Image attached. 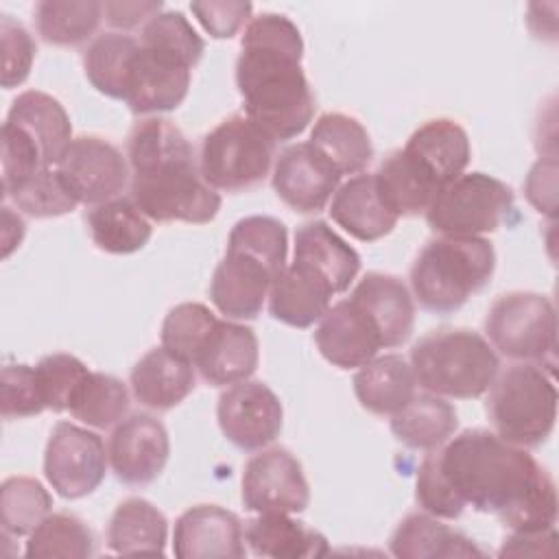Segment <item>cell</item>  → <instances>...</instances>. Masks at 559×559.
<instances>
[{
    "label": "cell",
    "mask_w": 559,
    "mask_h": 559,
    "mask_svg": "<svg viewBox=\"0 0 559 559\" xmlns=\"http://www.w3.org/2000/svg\"><path fill=\"white\" fill-rule=\"evenodd\" d=\"M430 452L463 509L472 507L496 515L511 531L555 526V480L526 448L513 445L491 430L467 428Z\"/></svg>",
    "instance_id": "1"
},
{
    "label": "cell",
    "mask_w": 559,
    "mask_h": 559,
    "mask_svg": "<svg viewBox=\"0 0 559 559\" xmlns=\"http://www.w3.org/2000/svg\"><path fill=\"white\" fill-rule=\"evenodd\" d=\"M301 57V33L286 15L262 13L249 20L240 39L236 85L245 116L275 142L306 131L317 109Z\"/></svg>",
    "instance_id": "2"
},
{
    "label": "cell",
    "mask_w": 559,
    "mask_h": 559,
    "mask_svg": "<svg viewBox=\"0 0 559 559\" xmlns=\"http://www.w3.org/2000/svg\"><path fill=\"white\" fill-rule=\"evenodd\" d=\"M131 201L157 223H210L221 210V194L201 177L194 148L168 118H144L127 140Z\"/></svg>",
    "instance_id": "3"
},
{
    "label": "cell",
    "mask_w": 559,
    "mask_h": 559,
    "mask_svg": "<svg viewBox=\"0 0 559 559\" xmlns=\"http://www.w3.org/2000/svg\"><path fill=\"white\" fill-rule=\"evenodd\" d=\"M472 148L465 129L450 118L424 122L373 173L384 205L400 216L426 214L437 192L463 175Z\"/></svg>",
    "instance_id": "4"
},
{
    "label": "cell",
    "mask_w": 559,
    "mask_h": 559,
    "mask_svg": "<svg viewBox=\"0 0 559 559\" xmlns=\"http://www.w3.org/2000/svg\"><path fill=\"white\" fill-rule=\"evenodd\" d=\"M288 231L273 216H245L227 238L210 282L212 304L229 319H255L273 282L286 269Z\"/></svg>",
    "instance_id": "5"
},
{
    "label": "cell",
    "mask_w": 559,
    "mask_h": 559,
    "mask_svg": "<svg viewBox=\"0 0 559 559\" xmlns=\"http://www.w3.org/2000/svg\"><path fill=\"white\" fill-rule=\"evenodd\" d=\"M124 103L138 116L177 109L188 96L192 68L205 41L181 11H162L140 33Z\"/></svg>",
    "instance_id": "6"
},
{
    "label": "cell",
    "mask_w": 559,
    "mask_h": 559,
    "mask_svg": "<svg viewBox=\"0 0 559 559\" xmlns=\"http://www.w3.org/2000/svg\"><path fill=\"white\" fill-rule=\"evenodd\" d=\"M493 269L496 251L489 240L437 236L411 266V290L424 310L450 314L491 282Z\"/></svg>",
    "instance_id": "7"
},
{
    "label": "cell",
    "mask_w": 559,
    "mask_h": 559,
    "mask_svg": "<svg viewBox=\"0 0 559 559\" xmlns=\"http://www.w3.org/2000/svg\"><path fill=\"white\" fill-rule=\"evenodd\" d=\"M411 367L428 393L472 400L487 393L500 371V358L478 332L439 328L413 345Z\"/></svg>",
    "instance_id": "8"
},
{
    "label": "cell",
    "mask_w": 559,
    "mask_h": 559,
    "mask_svg": "<svg viewBox=\"0 0 559 559\" xmlns=\"http://www.w3.org/2000/svg\"><path fill=\"white\" fill-rule=\"evenodd\" d=\"M487 415L493 432L520 448H539L555 428L557 389L535 362L509 365L487 389Z\"/></svg>",
    "instance_id": "9"
},
{
    "label": "cell",
    "mask_w": 559,
    "mask_h": 559,
    "mask_svg": "<svg viewBox=\"0 0 559 559\" xmlns=\"http://www.w3.org/2000/svg\"><path fill=\"white\" fill-rule=\"evenodd\" d=\"M275 144L245 114H234L205 133L199 153L201 177L214 190H251L266 179Z\"/></svg>",
    "instance_id": "10"
},
{
    "label": "cell",
    "mask_w": 559,
    "mask_h": 559,
    "mask_svg": "<svg viewBox=\"0 0 559 559\" xmlns=\"http://www.w3.org/2000/svg\"><path fill=\"white\" fill-rule=\"evenodd\" d=\"M515 216L513 190L487 175L465 173L445 183L430 207L426 210V223L439 236L480 238L491 234Z\"/></svg>",
    "instance_id": "11"
},
{
    "label": "cell",
    "mask_w": 559,
    "mask_h": 559,
    "mask_svg": "<svg viewBox=\"0 0 559 559\" xmlns=\"http://www.w3.org/2000/svg\"><path fill=\"white\" fill-rule=\"evenodd\" d=\"M489 345L502 356L535 362L548 373L557 358V314L548 297L528 290L500 295L485 319Z\"/></svg>",
    "instance_id": "12"
},
{
    "label": "cell",
    "mask_w": 559,
    "mask_h": 559,
    "mask_svg": "<svg viewBox=\"0 0 559 559\" xmlns=\"http://www.w3.org/2000/svg\"><path fill=\"white\" fill-rule=\"evenodd\" d=\"M109 454L105 441L76 424L59 421L44 452V476L66 500L90 496L105 478Z\"/></svg>",
    "instance_id": "13"
},
{
    "label": "cell",
    "mask_w": 559,
    "mask_h": 559,
    "mask_svg": "<svg viewBox=\"0 0 559 559\" xmlns=\"http://www.w3.org/2000/svg\"><path fill=\"white\" fill-rule=\"evenodd\" d=\"M57 170L74 199L85 205H100L118 199L131 177L129 162L107 140L79 135L57 164Z\"/></svg>",
    "instance_id": "14"
},
{
    "label": "cell",
    "mask_w": 559,
    "mask_h": 559,
    "mask_svg": "<svg viewBox=\"0 0 559 559\" xmlns=\"http://www.w3.org/2000/svg\"><path fill=\"white\" fill-rule=\"evenodd\" d=\"M242 504L253 513H301L310 504V487L301 463L286 448L253 454L242 469Z\"/></svg>",
    "instance_id": "15"
},
{
    "label": "cell",
    "mask_w": 559,
    "mask_h": 559,
    "mask_svg": "<svg viewBox=\"0 0 559 559\" xmlns=\"http://www.w3.org/2000/svg\"><path fill=\"white\" fill-rule=\"evenodd\" d=\"M216 419L229 443L253 452L280 437L284 408L280 397L264 382L242 380L221 393Z\"/></svg>",
    "instance_id": "16"
},
{
    "label": "cell",
    "mask_w": 559,
    "mask_h": 559,
    "mask_svg": "<svg viewBox=\"0 0 559 559\" xmlns=\"http://www.w3.org/2000/svg\"><path fill=\"white\" fill-rule=\"evenodd\" d=\"M107 454L120 483L144 487L164 472L170 456V439L159 419L146 413H133L116 424Z\"/></svg>",
    "instance_id": "17"
},
{
    "label": "cell",
    "mask_w": 559,
    "mask_h": 559,
    "mask_svg": "<svg viewBox=\"0 0 559 559\" xmlns=\"http://www.w3.org/2000/svg\"><path fill=\"white\" fill-rule=\"evenodd\" d=\"M271 181L293 212L317 214L334 197L341 175L310 142H297L280 153Z\"/></svg>",
    "instance_id": "18"
},
{
    "label": "cell",
    "mask_w": 559,
    "mask_h": 559,
    "mask_svg": "<svg viewBox=\"0 0 559 559\" xmlns=\"http://www.w3.org/2000/svg\"><path fill=\"white\" fill-rule=\"evenodd\" d=\"M173 552L179 559H242V522L218 504L190 507L175 522Z\"/></svg>",
    "instance_id": "19"
},
{
    "label": "cell",
    "mask_w": 559,
    "mask_h": 559,
    "mask_svg": "<svg viewBox=\"0 0 559 559\" xmlns=\"http://www.w3.org/2000/svg\"><path fill=\"white\" fill-rule=\"evenodd\" d=\"M314 343L321 356L338 369L362 367L382 349L378 328L352 297L328 308L314 330Z\"/></svg>",
    "instance_id": "20"
},
{
    "label": "cell",
    "mask_w": 559,
    "mask_h": 559,
    "mask_svg": "<svg viewBox=\"0 0 559 559\" xmlns=\"http://www.w3.org/2000/svg\"><path fill=\"white\" fill-rule=\"evenodd\" d=\"M373 321L382 347L404 345L415 325V304L408 286L389 273H367L349 295Z\"/></svg>",
    "instance_id": "21"
},
{
    "label": "cell",
    "mask_w": 559,
    "mask_h": 559,
    "mask_svg": "<svg viewBox=\"0 0 559 559\" xmlns=\"http://www.w3.org/2000/svg\"><path fill=\"white\" fill-rule=\"evenodd\" d=\"M9 124L17 127L39 151L44 164L57 166L72 144V124L63 105L39 90L22 92L7 114Z\"/></svg>",
    "instance_id": "22"
},
{
    "label": "cell",
    "mask_w": 559,
    "mask_h": 559,
    "mask_svg": "<svg viewBox=\"0 0 559 559\" xmlns=\"http://www.w3.org/2000/svg\"><path fill=\"white\" fill-rule=\"evenodd\" d=\"M258 360L255 332L247 325L218 319L194 367L210 386H227L249 380L258 369Z\"/></svg>",
    "instance_id": "23"
},
{
    "label": "cell",
    "mask_w": 559,
    "mask_h": 559,
    "mask_svg": "<svg viewBox=\"0 0 559 559\" xmlns=\"http://www.w3.org/2000/svg\"><path fill=\"white\" fill-rule=\"evenodd\" d=\"M328 212L338 227L362 242L380 240L397 225V216L378 192L373 173H360L341 183Z\"/></svg>",
    "instance_id": "24"
},
{
    "label": "cell",
    "mask_w": 559,
    "mask_h": 559,
    "mask_svg": "<svg viewBox=\"0 0 559 559\" xmlns=\"http://www.w3.org/2000/svg\"><path fill=\"white\" fill-rule=\"evenodd\" d=\"M293 262L310 269L334 295L345 293L360 271V255L325 221L304 223L295 231Z\"/></svg>",
    "instance_id": "25"
},
{
    "label": "cell",
    "mask_w": 559,
    "mask_h": 559,
    "mask_svg": "<svg viewBox=\"0 0 559 559\" xmlns=\"http://www.w3.org/2000/svg\"><path fill=\"white\" fill-rule=\"evenodd\" d=\"M133 397L153 411H168L181 404L197 384L194 365L168 352L155 347L146 352L131 369Z\"/></svg>",
    "instance_id": "26"
},
{
    "label": "cell",
    "mask_w": 559,
    "mask_h": 559,
    "mask_svg": "<svg viewBox=\"0 0 559 559\" xmlns=\"http://www.w3.org/2000/svg\"><path fill=\"white\" fill-rule=\"evenodd\" d=\"M332 295L325 280L293 262L269 290V312L290 328H310L328 312Z\"/></svg>",
    "instance_id": "27"
},
{
    "label": "cell",
    "mask_w": 559,
    "mask_h": 559,
    "mask_svg": "<svg viewBox=\"0 0 559 559\" xmlns=\"http://www.w3.org/2000/svg\"><path fill=\"white\" fill-rule=\"evenodd\" d=\"M417 391V378L402 356L384 354L369 360L354 376V393L360 406L378 417L402 411Z\"/></svg>",
    "instance_id": "28"
},
{
    "label": "cell",
    "mask_w": 559,
    "mask_h": 559,
    "mask_svg": "<svg viewBox=\"0 0 559 559\" xmlns=\"http://www.w3.org/2000/svg\"><path fill=\"white\" fill-rule=\"evenodd\" d=\"M245 542L253 555L273 559H312L330 552L323 533L286 513H258L245 526Z\"/></svg>",
    "instance_id": "29"
},
{
    "label": "cell",
    "mask_w": 559,
    "mask_h": 559,
    "mask_svg": "<svg viewBox=\"0 0 559 559\" xmlns=\"http://www.w3.org/2000/svg\"><path fill=\"white\" fill-rule=\"evenodd\" d=\"M391 555L400 559L483 557L485 552L461 531L439 522L430 513L406 515L391 535Z\"/></svg>",
    "instance_id": "30"
},
{
    "label": "cell",
    "mask_w": 559,
    "mask_h": 559,
    "mask_svg": "<svg viewBox=\"0 0 559 559\" xmlns=\"http://www.w3.org/2000/svg\"><path fill=\"white\" fill-rule=\"evenodd\" d=\"M168 522L144 498L122 500L107 526V546L118 555H164Z\"/></svg>",
    "instance_id": "31"
},
{
    "label": "cell",
    "mask_w": 559,
    "mask_h": 559,
    "mask_svg": "<svg viewBox=\"0 0 559 559\" xmlns=\"http://www.w3.org/2000/svg\"><path fill=\"white\" fill-rule=\"evenodd\" d=\"M459 428V415L450 402L439 395H417L395 415H391L393 437L411 448L430 452L441 448Z\"/></svg>",
    "instance_id": "32"
},
{
    "label": "cell",
    "mask_w": 559,
    "mask_h": 559,
    "mask_svg": "<svg viewBox=\"0 0 559 559\" xmlns=\"http://www.w3.org/2000/svg\"><path fill=\"white\" fill-rule=\"evenodd\" d=\"M308 142L338 170L341 177L365 170L373 157L367 129L354 116L341 111L319 116Z\"/></svg>",
    "instance_id": "33"
},
{
    "label": "cell",
    "mask_w": 559,
    "mask_h": 559,
    "mask_svg": "<svg viewBox=\"0 0 559 559\" xmlns=\"http://www.w3.org/2000/svg\"><path fill=\"white\" fill-rule=\"evenodd\" d=\"M85 221L94 245L114 255L140 251L153 234L148 218L131 199L124 197L94 205L85 214Z\"/></svg>",
    "instance_id": "34"
},
{
    "label": "cell",
    "mask_w": 559,
    "mask_h": 559,
    "mask_svg": "<svg viewBox=\"0 0 559 559\" xmlns=\"http://www.w3.org/2000/svg\"><path fill=\"white\" fill-rule=\"evenodd\" d=\"M140 41L124 33L98 35L83 55L85 76L100 94L124 100L131 66Z\"/></svg>",
    "instance_id": "35"
},
{
    "label": "cell",
    "mask_w": 559,
    "mask_h": 559,
    "mask_svg": "<svg viewBox=\"0 0 559 559\" xmlns=\"http://www.w3.org/2000/svg\"><path fill=\"white\" fill-rule=\"evenodd\" d=\"M103 20V2L96 0H41L35 7L39 37L52 46L85 44Z\"/></svg>",
    "instance_id": "36"
},
{
    "label": "cell",
    "mask_w": 559,
    "mask_h": 559,
    "mask_svg": "<svg viewBox=\"0 0 559 559\" xmlns=\"http://www.w3.org/2000/svg\"><path fill=\"white\" fill-rule=\"evenodd\" d=\"M70 415L85 426L105 430L120 424L129 411V389L109 373L90 371L70 402Z\"/></svg>",
    "instance_id": "37"
},
{
    "label": "cell",
    "mask_w": 559,
    "mask_h": 559,
    "mask_svg": "<svg viewBox=\"0 0 559 559\" xmlns=\"http://www.w3.org/2000/svg\"><path fill=\"white\" fill-rule=\"evenodd\" d=\"M52 498L37 478L11 476L0 487V522L4 537L31 535L50 515Z\"/></svg>",
    "instance_id": "38"
},
{
    "label": "cell",
    "mask_w": 559,
    "mask_h": 559,
    "mask_svg": "<svg viewBox=\"0 0 559 559\" xmlns=\"http://www.w3.org/2000/svg\"><path fill=\"white\" fill-rule=\"evenodd\" d=\"M94 555V533L72 513H50L28 535L26 557L31 559H85Z\"/></svg>",
    "instance_id": "39"
},
{
    "label": "cell",
    "mask_w": 559,
    "mask_h": 559,
    "mask_svg": "<svg viewBox=\"0 0 559 559\" xmlns=\"http://www.w3.org/2000/svg\"><path fill=\"white\" fill-rule=\"evenodd\" d=\"M218 317L203 304L186 301L168 310L162 323V347L188 362H197L210 341Z\"/></svg>",
    "instance_id": "40"
},
{
    "label": "cell",
    "mask_w": 559,
    "mask_h": 559,
    "mask_svg": "<svg viewBox=\"0 0 559 559\" xmlns=\"http://www.w3.org/2000/svg\"><path fill=\"white\" fill-rule=\"evenodd\" d=\"M4 199H11L20 212L33 218L63 216L79 205L57 168H44L35 173Z\"/></svg>",
    "instance_id": "41"
},
{
    "label": "cell",
    "mask_w": 559,
    "mask_h": 559,
    "mask_svg": "<svg viewBox=\"0 0 559 559\" xmlns=\"http://www.w3.org/2000/svg\"><path fill=\"white\" fill-rule=\"evenodd\" d=\"M35 373L46 408L63 413L70 408V402L90 369L72 354H50L35 365Z\"/></svg>",
    "instance_id": "42"
},
{
    "label": "cell",
    "mask_w": 559,
    "mask_h": 559,
    "mask_svg": "<svg viewBox=\"0 0 559 559\" xmlns=\"http://www.w3.org/2000/svg\"><path fill=\"white\" fill-rule=\"evenodd\" d=\"M0 406L4 419H24L46 411L35 367L9 362L0 373Z\"/></svg>",
    "instance_id": "43"
},
{
    "label": "cell",
    "mask_w": 559,
    "mask_h": 559,
    "mask_svg": "<svg viewBox=\"0 0 559 559\" xmlns=\"http://www.w3.org/2000/svg\"><path fill=\"white\" fill-rule=\"evenodd\" d=\"M0 41H2V87L11 90L22 85L37 52L31 33L11 15H0Z\"/></svg>",
    "instance_id": "44"
},
{
    "label": "cell",
    "mask_w": 559,
    "mask_h": 559,
    "mask_svg": "<svg viewBox=\"0 0 559 559\" xmlns=\"http://www.w3.org/2000/svg\"><path fill=\"white\" fill-rule=\"evenodd\" d=\"M190 11L199 20V24L216 39L234 37L242 24L251 17L253 4L242 0H221V2H192Z\"/></svg>",
    "instance_id": "45"
},
{
    "label": "cell",
    "mask_w": 559,
    "mask_h": 559,
    "mask_svg": "<svg viewBox=\"0 0 559 559\" xmlns=\"http://www.w3.org/2000/svg\"><path fill=\"white\" fill-rule=\"evenodd\" d=\"M524 192L528 203L548 216H555L557 207V162L555 157L550 159H539L524 183Z\"/></svg>",
    "instance_id": "46"
},
{
    "label": "cell",
    "mask_w": 559,
    "mask_h": 559,
    "mask_svg": "<svg viewBox=\"0 0 559 559\" xmlns=\"http://www.w3.org/2000/svg\"><path fill=\"white\" fill-rule=\"evenodd\" d=\"M557 552V531L555 526L539 531H513L502 548L500 557H539Z\"/></svg>",
    "instance_id": "47"
},
{
    "label": "cell",
    "mask_w": 559,
    "mask_h": 559,
    "mask_svg": "<svg viewBox=\"0 0 559 559\" xmlns=\"http://www.w3.org/2000/svg\"><path fill=\"white\" fill-rule=\"evenodd\" d=\"M162 13V2H103L105 22L114 28H135Z\"/></svg>",
    "instance_id": "48"
}]
</instances>
